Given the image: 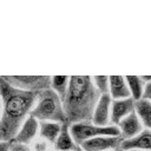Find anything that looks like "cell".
Here are the masks:
<instances>
[{"label": "cell", "mask_w": 151, "mask_h": 151, "mask_svg": "<svg viewBox=\"0 0 151 151\" xmlns=\"http://www.w3.org/2000/svg\"><path fill=\"white\" fill-rule=\"evenodd\" d=\"M0 96L2 100L0 140L12 142L22 123L31 114L38 93L18 90L0 77Z\"/></svg>", "instance_id": "1"}, {"label": "cell", "mask_w": 151, "mask_h": 151, "mask_svg": "<svg viewBox=\"0 0 151 151\" xmlns=\"http://www.w3.org/2000/svg\"><path fill=\"white\" fill-rule=\"evenodd\" d=\"M99 97L100 93L96 88L92 77H70L67 93L63 100L66 122L70 125L91 122Z\"/></svg>", "instance_id": "2"}, {"label": "cell", "mask_w": 151, "mask_h": 151, "mask_svg": "<svg viewBox=\"0 0 151 151\" xmlns=\"http://www.w3.org/2000/svg\"><path fill=\"white\" fill-rule=\"evenodd\" d=\"M31 116L39 122L67 123L63 100L51 88H46L38 93Z\"/></svg>", "instance_id": "3"}, {"label": "cell", "mask_w": 151, "mask_h": 151, "mask_svg": "<svg viewBox=\"0 0 151 151\" xmlns=\"http://www.w3.org/2000/svg\"><path fill=\"white\" fill-rule=\"evenodd\" d=\"M70 132L78 145H80L85 140L100 137V136H120V132L117 125L100 126V125L93 124L92 122L71 124Z\"/></svg>", "instance_id": "4"}, {"label": "cell", "mask_w": 151, "mask_h": 151, "mask_svg": "<svg viewBox=\"0 0 151 151\" xmlns=\"http://www.w3.org/2000/svg\"><path fill=\"white\" fill-rule=\"evenodd\" d=\"M1 78L11 86L26 92L39 93L51 86L50 76H1Z\"/></svg>", "instance_id": "5"}, {"label": "cell", "mask_w": 151, "mask_h": 151, "mask_svg": "<svg viewBox=\"0 0 151 151\" xmlns=\"http://www.w3.org/2000/svg\"><path fill=\"white\" fill-rule=\"evenodd\" d=\"M122 142L120 136H100L85 140L79 146L83 151H110L118 150Z\"/></svg>", "instance_id": "6"}, {"label": "cell", "mask_w": 151, "mask_h": 151, "mask_svg": "<svg viewBox=\"0 0 151 151\" xmlns=\"http://www.w3.org/2000/svg\"><path fill=\"white\" fill-rule=\"evenodd\" d=\"M39 136V120H37L33 116H28L27 119L22 123L20 129L18 130L13 143H19L24 145H31Z\"/></svg>", "instance_id": "7"}, {"label": "cell", "mask_w": 151, "mask_h": 151, "mask_svg": "<svg viewBox=\"0 0 151 151\" xmlns=\"http://www.w3.org/2000/svg\"><path fill=\"white\" fill-rule=\"evenodd\" d=\"M111 104H112V98L110 97L109 93L100 94L97 105L93 111L92 116V123L96 125L100 126H106V125H112L110 123V114H111Z\"/></svg>", "instance_id": "8"}, {"label": "cell", "mask_w": 151, "mask_h": 151, "mask_svg": "<svg viewBox=\"0 0 151 151\" xmlns=\"http://www.w3.org/2000/svg\"><path fill=\"white\" fill-rule=\"evenodd\" d=\"M136 109V100L131 97L125 99H117L112 100L111 104V114H110V123L112 125H118L122 119L126 116L132 113Z\"/></svg>", "instance_id": "9"}, {"label": "cell", "mask_w": 151, "mask_h": 151, "mask_svg": "<svg viewBox=\"0 0 151 151\" xmlns=\"http://www.w3.org/2000/svg\"><path fill=\"white\" fill-rule=\"evenodd\" d=\"M117 126L119 129L120 137L123 138V140L130 139L143 131V124L134 111L126 116L124 119H122Z\"/></svg>", "instance_id": "10"}, {"label": "cell", "mask_w": 151, "mask_h": 151, "mask_svg": "<svg viewBox=\"0 0 151 151\" xmlns=\"http://www.w3.org/2000/svg\"><path fill=\"white\" fill-rule=\"evenodd\" d=\"M142 150V151H151V130L143 129L142 132H139L137 136L124 139L120 143V146L118 150Z\"/></svg>", "instance_id": "11"}, {"label": "cell", "mask_w": 151, "mask_h": 151, "mask_svg": "<svg viewBox=\"0 0 151 151\" xmlns=\"http://www.w3.org/2000/svg\"><path fill=\"white\" fill-rule=\"evenodd\" d=\"M80 146L74 142L71 132H70V124L63 123L61 130L53 144L54 151H76L79 150Z\"/></svg>", "instance_id": "12"}, {"label": "cell", "mask_w": 151, "mask_h": 151, "mask_svg": "<svg viewBox=\"0 0 151 151\" xmlns=\"http://www.w3.org/2000/svg\"><path fill=\"white\" fill-rule=\"evenodd\" d=\"M109 94L112 98V100L125 99L131 97L125 77H119V76L109 77Z\"/></svg>", "instance_id": "13"}, {"label": "cell", "mask_w": 151, "mask_h": 151, "mask_svg": "<svg viewBox=\"0 0 151 151\" xmlns=\"http://www.w3.org/2000/svg\"><path fill=\"white\" fill-rule=\"evenodd\" d=\"M61 130V124L57 122H39V136L50 144H54L59 132Z\"/></svg>", "instance_id": "14"}, {"label": "cell", "mask_w": 151, "mask_h": 151, "mask_svg": "<svg viewBox=\"0 0 151 151\" xmlns=\"http://www.w3.org/2000/svg\"><path fill=\"white\" fill-rule=\"evenodd\" d=\"M125 80H126L131 98L136 101L143 99V93L145 88V81L143 80V78L136 77V76H129V77H125Z\"/></svg>", "instance_id": "15"}, {"label": "cell", "mask_w": 151, "mask_h": 151, "mask_svg": "<svg viewBox=\"0 0 151 151\" xmlns=\"http://www.w3.org/2000/svg\"><path fill=\"white\" fill-rule=\"evenodd\" d=\"M134 112L140 119L143 126H145V129L151 130V103L145 99L136 101Z\"/></svg>", "instance_id": "16"}, {"label": "cell", "mask_w": 151, "mask_h": 151, "mask_svg": "<svg viewBox=\"0 0 151 151\" xmlns=\"http://www.w3.org/2000/svg\"><path fill=\"white\" fill-rule=\"evenodd\" d=\"M68 83H70V77L65 76H54L51 77V86L50 88L61 99H65V96L67 93L68 88Z\"/></svg>", "instance_id": "17"}, {"label": "cell", "mask_w": 151, "mask_h": 151, "mask_svg": "<svg viewBox=\"0 0 151 151\" xmlns=\"http://www.w3.org/2000/svg\"><path fill=\"white\" fill-rule=\"evenodd\" d=\"M92 81L96 88L99 91L100 94L109 93V77L106 76H96L92 77Z\"/></svg>", "instance_id": "18"}, {"label": "cell", "mask_w": 151, "mask_h": 151, "mask_svg": "<svg viewBox=\"0 0 151 151\" xmlns=\"http://www.w3.org/2000/svg\"><path fill=\"white\" fill-rule=\"evenodd\" d=\"M51 145H52V144H50L48 142H46V140H44L42 138L38 137V138L29 145V147L32 149V151H52L53 149L51 147Z\"/></svg>", "instance_id": "19"}, {"label": "cell", "mask_w": 151, "mask_h": 151, "mask_svg": "<svg viewBox=\"0 0 151 151\" xmlns=\"http://www.w3.org/2000/svg\"><path fill=\"white\" fill-rule=\"evenodd\" d=\"M9 151H32V149L29 147V145H24V144H19V143H13L12 142Z\"/></svg>", "instance_id": "20"}, {"label": "cell", "mask_w": 151, "mask_h": 151, "mask_svg": "<svg viewBox=\"0 0 151 151\" xmlns=\"http://www.w3.org/2000/svg\"><path fill=\"white\" fill-rule=\"evenodd\" d=\"M143 99L147 100L151 103V81H146L145 83V88H144V93H143Z\"/></svg>", "instance_id": "21"}, {"label": "cell", "mask_w": 151, "mask_h": 151, "mask_svg": "<svg viewBox=\"0 0 151 151\" xmlns=\"http://www.w3.org/2000/svg\"><path fill=\"white\" fill-rule=\"evenodd\" d=\"M11 145H12V142L0 140V151H9Z\"/></svg>", "instance_id": "22"}, {"label": "cell", "mask_w": 151, "mask_h": 151, "mask_svg": "<svg viewBox=\"0 0 151 151\" xmlns=\"http://www.w3.org/2000/svg\"><path fill=\"white\" fill-rule=\"evenodd\" d=\"M143 78V80L146 83V81H151V76H144V77H142Z\"/></svg>", "instance_id": "23"}, {"label": "cell", "mask_w": 151, "mask_h": 151, "mask_svg": "<svg viewBox=\"0 0 151 151\" xmlns=\"http://www.w3.org/2000/svg\"><path fill=\"white\" fill-rule=\"evenodd\" d=\"M1 112H2V100H1V96H0V117H1Z\"/></svg>", "instance_id": "24"}, {"label": "cell", "mask_w": 151, "mask_h": 151, "mask_svg": "<svg viewBox=\"0 0 151 151\" xmlns=\"http://www.w3.org/2000/svg\"><path fill=\"white\" fill-rule=\"evenodd\" d=\"M118 151H142V150H136V149H130V150H118Z\"/></svg>", "instance_id": "25"}, {"label": "cell", "mask_w": 151, "mask_h": 151, "mask_svg": "<svg viewBox=\"0 0 151 151\" xmlns=\"http://www.w3.org/2000/svg\"><path fill=\"white\" fill-rule=\"evenodd\" d=\"M52 151H54V150H52ZM76 151H83L81 149H79V150H76Z\"/></svg>", "instance_id": "26"}, {"label": "cell", "mask_w": 151, "mask_h": 151, "mask_svg": "<svg viewBox=\"0 0 151 151\" xmlns=\"http://www.w3.org/2000/svg\"><path fill=\"white\" fill-rule=\"evenodd\" d=\"M110 151H118V150H110Z\"/></svg>", "instance_id": "27"}]
</instances>
